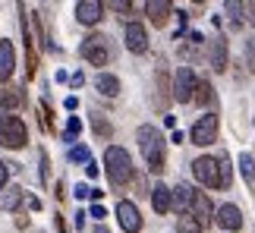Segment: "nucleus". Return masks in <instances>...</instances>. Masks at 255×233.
<instances>
[{"instance_id": "1", "label": "nucleus", "mask_w": 255, "mask_h": 233, "mask_svg": "<svg viewBox=\"0 0 255 233\" xmlns=\"http://www.w3.org/2000/svg\"><path fill=\"white\" fill-rule=\"evenodd\" d=\"M139 148H142V158L148 164L151 173H161L164 164H167V142H164V135L154 129V126H139Z\"/></svg>"}, {"instance_id": "2", "label": "nucleus", "mask_w": 255, "mask_h": 233, "mask_svg": "<svg viewBox=\"0 0 255 233\" xmlns=\"http://www.w3.org/2000/svg\"><path fill=\"white\" fill-rule=\"evenodd\" d=\"M104 167H107V180H111L114 186H126V183L132 180V158L120 145H111V148L104 151Z\"/></svg>"}, {"instance_id": "3", "label": "nucleus", "mask_w": 255, "mask_h": 233, "mask_svg": "<svg viewBox=\"0 0 255 233\" xmlns=\"http://www.w3.org/2000/svg\"><path fill=\"white\" fill-rule=\"evenodd\" d=\"M28 142V129L16 114H0V145L6 148H25Z\"/></svg>"}, {"instance_id": "4", "label": "nucleus", "mask_w": 255, "mask_h": 233, "mask_svg": "<svg viewBox=\"0 0 255 233\" xmlns=\"http://www.w3.org/2000/svg\"><path fill=\"white\" fill-rule=\"evenodd\" d=\"M218 129H221V120H218V114H205L199 116V120L192 123V132H189V139L192 145H214L218 142Z\"/></svg>"}, {"instance_id": "5", "label": "nucleus", "mask_w": 255, "mask_h": 233, "mask_svg": "<svg viewBox=\"0 0 255 233\" xmlns=\"http://www.w3.org/2000/svg\"><path fill=\"white\" fill-rule=\"evenodd\" d=\"M79 54H82V60H88L92 66H104L111 60V44H107L104 35H88L79 47Z\"/></svg>"}, {"instance_id": "6", "label": "nucleus", "mask_w": 255, "mask_h": 233, "mask_svg": "<svg viewBox=\"0 0 255 233\" xmlns=\"http://www.w3.org/2000/svg\"><path fill=\"white\" fill-rule=\"evenodd\" d=\"M195 85H199V79H195L192 66H180V70H176V85H173V98L180 101V104H189V101H192V92H195Z\"/></svg>"}, {"instance_id": "7", "label": "nucleus", "mask_w": 255, "mask_h": 233, "mask_svg": "<svg viewBox=\"0 0 255 233\" xmlns=\"http://www.w3.org/2000/svg\"><path fill=\"white\" fill-rule=\"evenodd\" d=\"M192 173L195 180L205 183L211 189H221V177H218V158H195L192 161Z\"/></svg>"}, {"instance_id": "8", "label": "nucleus", "mask_w": 255, "mask_h": 233, "mask_svg": "<svg viewBox=\"0 0 255 233\" xmlns=\"http://www.w3.org/2000/svg\"><path fill=\"white\" fill-rule=\"evenodd\" d=\"M214 224H218L221 230L233 233V230L243 227V211H240L237 205H221L218 211H214Z\"/></svg>"}, {"instance_id": "9", "label": "nucleus", "mask_w": 255, "mask_h": 233, "mask_svg": "<svg viewBox=\"0 0 255 233\" xmlns=\"http://www.w3.org/2000/svg\"><path fill=\"white\" fill-rule=\"evenodd\" d=\"M101 16H104L101 0H79V3H76V19H79L82 25H98Z\"/></svg>"}, {"instance_id": "10", "label": "nucleus", "mask_w": 255, "mask_h": 233, "mask_svg": "<svg viewBox=\"0 0 255 233\" xmlns=\"http://www.w3.org/2000/svg\"><path fill=\"white\" fill-rule=\"evenodd\" d=\"M189 215H192L195 221H199L202 227L214 221V208H211V202H208V196H205V192L192 189V205H189Z\"/></svg>"}, {"instance_id": "11", "label": "nucleus", "mask_w": 255, "mask_h": 233, "mask_svg": "<svg viewBox=\"0 0 255 233\" xmlns=\"http://www.w3.org/2000/svg\"><path fill=\"white\" fill-rule=\"evenodd\" d=\"M117 221H120V227L126 233H135L142 227V215H139V208H135L132 202H120V205H117Z\"/></svg>"}, {"instance_id": "12", "label": "nucleus", "mask_w": 255, "mask_h": 233, "mask_svg": "<svg viewBox=\"0 0 255 233\" xmlns=\"http://www.w3.org/2000/svg\"><path fill=\"white\" fill-rule=\"evenodd\" d=\"M170 9H173V0H145V16H148L151 25H158V28L167 25Z\"/></svg>"}, {"instance_id": "13", "label": "nucleus", "mask_w": 255, "mask_h": 233, "mask_svg": "<svg viewBox=\"0 0 255 233\" xmlns=\"http://www.w3.org/2000/svg\"><path fill=\"white\" fill-rule=\"evenodd\" d=\"M126 47L132 54H145L148 51V32H145L142 22H129L126 25Z\"/></svg>"}, {"instance_id": "14", "label": "nucleus", "mask_w": 255, "mask_h": 233, "mask_svg": "<svg viewBox=\"0 0 255 233\" xmlns=\"http://www.w3.org/2000/svg\"><path fill=\"white\" fill-rule=\"evenodd\" d=\"M227 38H224V35H218V38H214V41H211V47H208V60H211V70H227Z\"/></svg>"}, {"instance_id": "15", "label": "nucleus", "mask_w": 255, "mask_h": 233, "mask_svg": "<svg viewBox=\"0 0 255 233\" xmlns=\"http://www.w3.org/2000/svg\"><path fill=\"white\" fill-rule=\"evenodd\" d=\"M16 70V51L13 41H0V82H6Z\"/></svg>"}, {"instance_id": "16", "label": "nucleus", "mask_w": 255, "mask_h": 233, "mask_svg": "<svg viewBox=\"0 0 255 233\" xmlns=\"http://www.w3.org/2000/svg\"><path fill=\"white\" fill-rule=\"evenodd\" d=\"M151 205H154V211H158V215H167V211L173 208V189H167V186H154V192H151Z\"/></svg>"}, {"instance_id": "17", "label": "nucleus", "mask_w": 255, "mask_h": 233, "mask_svg": "<svg viewBox=\"0 0 255 233\" xmlns=\"http://www.w3.org/2000/svg\"><path fill=\"white\" fill-rule=\"evenodd\" d=\"M95 89L104 95V98H117V95H120V79H117V76H111V73H101L95 79Z\"/></svg>"}, {"instance_id": "18", "label": "nucleus", "mask_w": 255, "mask_h": 233, "mask_svg": "<svg viewBox=\"0 0 255 233\" xmlns=\"http://www.w3.org/2000/svg\"><path fill=\"white\" fill-rule=\"evenodd\" d=\"M189 205H192V186H176L173 189V211L189 215Z\"/></svg>"}, {"instance_id": "19", "label": "nucleus", "mask_w": 255, "mask_h": 233, "mask_svg": "<svg viewBox=\"0 0 255 233\" xmlns=\"http://www.w3.org/2000/svg\"><path fill=\"white\" fill-rule=\"evenodd\" d=\"M25 199V192L19 186H6V192H0V211H13L19 208V202Z\"/></svg>"}, {"instance_id": "20", "label": "nucleus", "mask_w": 255, "mask_h": 233, "mask_svg": "<svg viewBox=\"0 0 255 233\" xmlns=\"http://www.w3.org/2000/svg\"><path fill=\"white\" fill-rule=\"evenodd\" d=\"M22 101H25L22 89H9L6 95H0V114H6V111H19V108H22Z\"/></svg>"}, {"instance_id": "21", "label": "nucleus", "mask_w": 255, "mask_h": 233, "mask_svg": "<svg viewBox=\"0 0 255 233\" xmlns=\"http://www.w3.org/2000/svg\"><path fill=\"white\" fill-rule=\"evenodd\" d=\"M227 16H230V25H233V28H243V22H246L243 0H227Z\"/></svg>"}, {"instance_id": "22", "label": "nucleus", "mask_w": 255, "mask_h": 233, "mask_svg": "<svg viewBox=\"0 0 255 233\" xmlns=\"http://www.w3.org/2000/svg\"><path fill=\"white\" fill-rule=\"evenodd\" d=\"M218 177H221V189H230V180H233V167H230V158L227 154H218Z\"/></svg>"}, {"instance_id": "23", "label": "nucleus", "mask_w": 255, "mask_h": 233, "mask_svg": "<svg viewBox=\"0 0 255 233\" xmlns=\"http://www.w3.org/2000/svg\"><path fill=\"white\" fill-rule=\"evenodd\" d=\"M176 230H180V233H205V227H202L192 215H180V221H176Z\"/></svg>"}, {"instance_id": "24", "label": "nucleus", "mask_w": 255, "mask_h": 233, "mask_svg": "<svg viewBox=\"0 0 255 233\" xmlns=\"http://www.w3.org/2000/svg\"><path fill=\"white\" fill-rule=\"evenodd\" d=\"M211 98H214V95H211V82L199 79V85H195V92H192V104H208Z\"/></svg>"}, {"instance_id": "25", "label": "nucleus", "mask_w": 255, "mask_h": 233, "mask_svg": "<svg viewBox=\"0 0 255 233\" xmlns=\"http://www.w3.org/2000/svg\"><path fill=\"white\" fill-rule=\"evenodd\" d=\"M240 167H243V177L249 180V186L255 189V158H252V154H243V158H240Z\"/></svg>"}, {"instance_id": "26", "label": "nucleus", "mask_w": 255, "mask_h": 233, "mask_svg": "<svg viewBox=\"0 0 255 233\" xmlns=\"http://www.w3.org/2000/svg\"><path fill=\"white\" fill-rule=\"evenodd\" d=\"M101 3H107V6L114 9V13H120V16L132 13V0H101Z\"/></svg>"}, {"instance_id": "27", "label": "nucleus", "mask_w": 255, "mask_h": 233, "mask_svg": "<svg viewBox=\"0 0 255 233\" xmlns=\"http://www.w3.org/2000/svg\"><path fill=\"white\" fill-rule=\"evenodd\" d=\"M79 132H82V120H79V116H70V123H66V132H63V139H66V142H73Z\"/></svg>"}, {"instance_id": "28", "label": "nucleus", "mask_w": 255, "mask_h": 233, "mask_svg": "<svg viewBox=\"0 0 255 233\" xmlns=\"http://www.w3.org/2000/svg\"><path fill=\"white\" fill-rule=\"evenodd\" d=\"M92 126H95V132L101 135V139H107V135H111V123H107L104 116H92Z\"/></svg>"}, {"instance_id": "29", "label": "nucleus", "mask_w": 255, "mask_h": 233, "mask_svg": "<svg viewBox=\"0 0 255 233\" xmlns=\"http://www.w3.org/2000/svg\"><path fill=\"white\" fill-rule=\"evenodd\" d=\"M70 161H76V164H79V161H92V154H88V148H85V145H76V148L70 151Z\"/></svg>"}, {"instance_id": "30", "label": "nucleus", "mask_w": 255, "mask_h": 233, "mask_svg": "<svg viewBox=\"0 0 255 233\" xmlns=\"http://www.w3.org/2000/svg\"><path fill=\"white\" fill-rule=\"evenodd\" d=\"M76 199H92V189H88L85 183H79V186H76Z\"/></svg>"}, {"instance_id": "31", "label": "nucleus", "mask_w": 255, "mask_h": 233, "mask_svg": "<svg viewBox=\"0 0 255 233\" xmlns=\"http://www.w3.org/2000/svg\"><path fill=\"white\" fill-rule=\"evenodd\" d=\"M85 173H88V177H92V180H95V177H98V173H101V167H98V164H95V161H88V164H85Z\"/></svg>"}, {"instance_id": "32", "label": "nucleus", "mask_w": 255, "mask_h": 233, "mask_svg": "<svg viewBox=\"0 0 255 233\" xmlns=\"http://www.w3.org/2000/svg\"><path fill=\"white\" fill-rule=\"evenodd\" d=\"M104 215H107V211H104L101 205H92V218H95V221H101Z\"/></svg>"}, {"instance_id": "33", "label": "nucleus", "mask_w": 255, "mask_h": 233, "mask_svg": "<svg viewBox=\"0 0 255 233\" xmlns=\"http://www.w3.org/2000/svg\"><path fill=\"white\" fill-rule=\"evenodd\" d=\"M3 186H6V164L0 161V189H3Z\"/></svg>"}, {"instance_id": "34", "label": "nucleus", "mask_w": 255, "mask_h": 233, "mask_svg": "<svg viewBox=\"0 0 255 233\" xmlns=\"http://www.w3.org/2000/svg\"><path fill=\"white\" fill-rule=\"evenodd\" d=\"M249 22L255 25V0H252V3H249Z\"/></svg>"}, {"instance_id": "35", "label": "nucleus", "mask_w": 255, "mask_h": 233, "mask_svg": "<svg viewBox=\"0 0 255 233\" xmlns=\"http://www.w3.org/2000/svg\"><path fill=\"white\" fill-rule=\"evenodd\" d=\"M57 230H60V233H66V227H63V221H60V218H57Z\"/></svg>"}, {"instance_id": "36", "label": "nucleus", "mask_w": 255, "mask_h": 233, "mask_svg": "<svg viewBox=\"0 0 255 233\" xmlns=\"http://www.w3.org/2000/svg\"><path fill=\"white\" fill-rule=\"evenodd\" d=\"M95 233H107V230H104V227H98V230H95Z\"/></svg>"}, {"instance_id": "37", "label": "nucleus", "mask_w": 255, "mask_h": 233, "mask_svg": "<svg viewBox=\"0 0 255 233\" xmlns=\"http://www.w3.org/2000/svg\"><path fill=\"white\" fill-rule=\"evenodd\" d=\"M192 3H205V0H192Z\"/></svg>"}]
</instances>
